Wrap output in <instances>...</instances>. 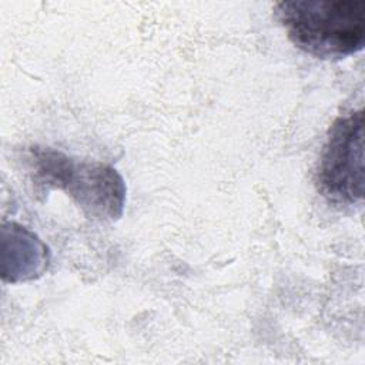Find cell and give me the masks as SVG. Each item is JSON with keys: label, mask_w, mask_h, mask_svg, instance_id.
Masks as SVG:
<instances>
[{"label": "cell", "mask_w": 365, "mask_h": 365, "mask_svg": "<svg viewBox=\"0 0 365 365\" xmlns=\"http://www.w3.org/2000/svg\"><path fill=\"white\" fill-rule=\"evenodd\" d=\"M275 14L288 38L317 58L339 60L364 48L362 0H285L275 4Z\"/></svg>", "instance_id": "1"}, {"label": "cell", "mask_w": 365, "mask_h": 365, "mask_svg": "<svg viewBox=\"0 0 365 365\" xmlns=\"http://www.w3.org/2000/svg\"><path fill=\"white\" fill-rule=\"evenodd\" d=\"M29 163L34 181L64 190L87 217L98 221L121 217L125 184L115 168L97 161H81L47 147L31 148Z\"/></svg>", "instance_id": "2"}, {"label": "cell", "mask_w": 365, "mask_h": 365, "mask_svg": "<svg viewBox=\"0 0 365 365\" xmlns=\"http://www.w3.org/2000/svg\"><path fill=\"white\" fill-rule=\"evenodd\" d=\"M364 111L339 117L324 144L317 181L335 204H356L364 197Z\"/></svg>", "instance_id": "3"}]
</instances>
